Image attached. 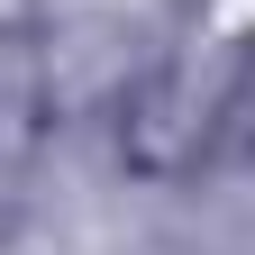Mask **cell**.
<instances>
[{
  "label": "cell",
  "instance_id": "3",
  "mask_svg": "<svg viewBox=\"0 0 255 255\" xmlns=\"http://www.w3.org/2000/svg\"><path fill=\"white\" fill-rule=\"evenodd\" d=\"M0 237H9V219H0Z\"/></svg>",
  "mask_w": 255,
  "mask_h": 255
},
{
  "label": "cell",
  "instance_id": "1",
  "mask_svg": "<svg viewBox=\"0 0 255 255\" xmlns=\"http://www.w3.org/2000/svg\"><path fill=\"white\" fill-rule=\"evenodd\" d=\"M228 91H210L191 64H146V73L110 101L119 173H137V182H191L219 155V137H228Z\"/></svg>",
  "mask_w": 255,
  "mask_h": 255
},
{
  "label": "cell",
  "instance_id": "2",
  "mask_svg": "<svg viewBox=\"0 0 255 255\" xmlns=\"http://www.w3.org/2000/svg\"><path fill=\"white\" fill-rule=\"evenodd\" d=\"M46 27V0H0V37H37Z\"/></svg>",
  "mask_w": 255,
  "mask_h": 255
}]
</instances>
